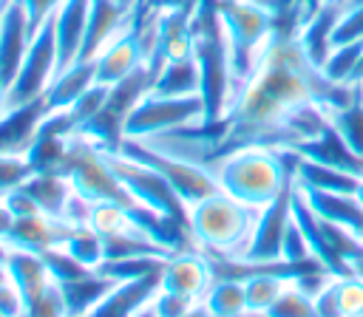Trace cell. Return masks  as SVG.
Instances as JSON below:
<instances>
[{"instance_id":"cell-25","label":"cell","mask_w":363,"mask_h":317,"mask_svg":"<svg viewBox=\"0 0 363 317\" xmlns=\"http://www.w3.org/2000/svg\"><path fill=\"white\" fill-rule=\"evenodd\" d=\"M116 280H111V277H105L102 272H96V269H91L88 275H82V277H77V280H71V283H57L60 286V292H62V297H65V309H68V317H85L108 292H111V286H113Z\"/></svg>"},{"instance_id":"cell-52","label":"cell","mask_w":363,"mask_h":317,"mask_svg":"<svg viewBox=\"0 0 363 317\" xmlns=\"http://www.w3.org/2000/svg\"><path fill=\"white\" fill-rule=\"evenodd\" d=\"M116 3H119L122 8H133V6H136V0H116Z\"/></svg>"},{"instance_id":"cell-12","label":"cell","mask_w":363,"mask_h":317,"mask_svg":"<svg viewBox=\"0 0 363 317\" xmlns=\"http://www.w3.org/2000/svg\"><path fill=\"white\" fill-rule=\"evenodd\" d=\"M94 68H96V82L108 85V88L122 82L133 71L145 68V51H142V42H139V28H136L133 8L128 11V23L116 31V37L108 40L105 48L94 57Z\"/></svg>"},{"instance_id":"cell-28","label":"cell","mask_w":363,"mask_h":317,"mask_svg":"<svg viewBox=\"0 0 363 317\" xmlns=\"http://www.w3.org/2000/svg\"><path fill=\"white\" fill-rule=\"evenodd\" d=\"M329 125L343 139V144L363 158V82L354 85V93L343 108L329 113Z\"/></svg>"},{"instance_id":"cell-48","label":"cell","mask_w":363,"mask_h":317,"mask_svg":"<svg viewBox=\"0 0 363 317\" xmlns=\"http://www.w3.org/2000/svg\"><path fill=\"white\" fill-rule=\"evenodd\" d=\"M6 91H9V88H6V82L0 79V116H3V113H6V108H9V99H6Z\"/></svg>"},{"instance_id":"cell-10","label":"cell","mask_w":363,"mask_h":317,"mask_svg":"<svg viewBox=\"0 0 363 317\" xmlns=\"http://www.w3.org/2000/svg\"><path fill=\"white\" fill-rule=\"evenodd\" d=\"M54 74H57V34H54V17H51L28 40V48L17 68V76L11 79V85L6 91L9 108L40 99L45 93V88L51 85Z\"/></svg>"},{"instance_id":"cell-7","label":"cell","mask_w":363,"mask_h":317,"mask_svg":"<svg viewBox=\"0 0 363 317\" xmlns=\"http://www.w3.org/2000/svg\"><path fill=\"white\" fill-rule=\"evenodd\" d=\"M119 153H125V156H130V158H136V161L153 167V170L176 190V195L184 201L187 209H190L196 201H201V198L213 195L216 190H221V187H218V178H216V173H213L210 167H204V164H199V161H190V158H184V156L159 150V147H153V144H147V142L122 139Z\"/></svg>"},{"instance_id":"cell-13","label":"cell","mask_w":363,"mask_h":317,"mask_svg":"<svg viewBox=\"0 0 363 317\" xmlns=\"http://www.w3.org/2000/svg\"><path fill=\"white\" fill-rule=\"evenodd\" d=\"M213 283V269H210V258L204 252H176L173 258L164 260L162 275H159V289L162 292H176L193 300H201L207 286Z\"/></svg>"},{"instance_id":"cell-53","label":"cell","mask_w":363,"mask_h":317,"mask_svg":"<svg viewBox=\"0 0 363 317\" xmlns=\"http://www.w3.org/2000/svg\"><path fill=\"white\" fill-rule=\"evenodd\" d=\"M6 252H9V246H6L3 241H0V258H3V260H6Z\"/></svg>"},{"instance_id":"cell-14","label":"cell","mask_w":363,"mask_h":317,"mask_svg":"<svg viewBox=\"0 0 363 317\" xmlns=\"http://www.w3.org/2000/svg\"><path fill=\"white\" fill-rule=\"evenodd\" d=\"M31 34L34 31L28 25V17H26V8L20 6V0H3V8H0V79L6 82V88L17 76V68L26 57Z\"/></svg>"},{"instance_id":"cell-50","label":"cell","mask_w":363,"mask_h":317,"mask_svg":"<svg viewBox=\"0 0 363 317\" xmlns=\"http://www.w3.org/2000/svg\"><path fill=\"white\" fill-rule=\"evenodd\" d=\"M9 280V269H6V260L0 258V283H6Z\"/></svg>"},{"instance_id":"cell-56","label":"cell","mask_w":363,"mask_h":317,"mask_svg":"<svg viewBox=\"0 0 363 317\" xmlns=\"http://www.w3.org/2000/svg\"><path fill=\"white\" fill-rule=\"evenodd\" d=\"M301 3H306V0H301Z\"/></svg>"},{"instance_id":"cell-31","label":"cell","mask_w":363,"mask_h":317,"mask_svg":"<svg viewBox=\"0 0 363 317\" xmlns=\"http://www.w3.org/2000/svg\"><path fill=\"white\" fill-rule=\"evenodd\" d=\"M167 258H159V255H133V258H111V260H102L96 266V272H102L105 277L111 280H136V277H147V275H156L162 272Z\"/></svg>"},{"instance_id":"cell-2","label":"cell","mask_w":363,"mask_h":317,"mask_svg":"<svg viewBox=\"0 0 363 317\" xmlns=\"http://www.w3.org/2000/svg\"><path fill=\"white\" fill-rule=\"evenodd\" d=\"M295 158L298 153L289 147L250 144L227 153L210 170L227 195L252 209H264L295 178Z\"/></svg>"},{"instance_id":"cell-11","label":"cell","mask_w":363,"mask_h":317,"mask_svg":"<svg viewBox=\"0 0 363 317\" xmlns=\"http://www.w3.org/2000/svg\"><path fill=\"white\" fill-rule=\"evenodd\" d=\"M292 195H295V178L278 192L275 201H269L264 209H258V218L252 224V232L235 260L244 263H272L281 260L284 232L292 221Z\"/></svg>"},{"instance_id":"cell-36","label":"cell","mask_w":363,"mask_h":317,"mask_svg":"<svg viewBox=\"0 0 363 317\" xmlns=\"http://www.w3.org/2000/svg\"><path fill=\"white\" fill-rule=\"evenodd\" d=\"M335 297L340 317H363V277L357 272L335 277Z\"/></svg>"},{"instance_id":"cell-9","label":"cell","mask_w":363,"mask_h":317,"mask_svg":"<svg viewBox=\"0 0 363 317\" xmlns=\"http://www.w3.org/2000/svg\"><path fill=\"white\" fill-rule=\"evenodd\" d=\"M105 158L111 164V170L116 173L119 184L128 190V195L142 204V207H150V209H159L164 215H173L179 221L187 224V207L184 201L176 195V190L147 164L119 153V150H105Z\"/></svg>"},{"instance_id":"cell-51","label":"cell","mask_w":363,"mask_h":317,"mask_svg":"<svg viewBox=\"0 0 363 317\" xmlns=\"http://www.w3.org/2000/svg\"><path fill=\"white\" fill-rule=\"evenodd\" d=\"M354 82H363V54H360V62H357V71H354Z\"/></svg>"},{"instance_id":"cell-6","label":"cell","mask_w":363,"mask_h":317,"mask_svg":"<svg viewBox=\"0 0 363 317\" xmlns=\"http://www.w3.org/2000/svg\"><path fill=\"white\" fill-rule=\"evenodd\" d=\"M57 173H62L71 184V190L79 198H85L88 204H99V201H116V204H128V207L136 204L128 195V190L119 184L116 173L111 170L105 150L77 133L71 136L68 153Z\"/></svg>"},{"instance_id":"cell-34","label":"cell","mask_w":363,"mask_h":317,"mask_svg":"<svg viewBox=\"0 0 363 317\" xmlns=\"http://www.w3.org/2000/svg\"><path fill=\"white\" fill-rule=\"evenodd\" d=\"M267 317H318L315 297L306 294L295 280H286L284 292H281L278 300L269 306Z\"/></svg>"},{"instance_id":"cell-45","label":"cell","mask_w":363,"mask_h":317,"mask_svg":"<svg viewBox=\"0 0 363 317\" xmlns=\"http://www.w3.org/2000/svg\"><path fill=\"white\" fill-rule=\"evenodd\" d=\"M11 226H14V215H11V209L3 204V198H0V241L6 243V235L11 232Z\"/></svg>"},{"instance_id":"cell-49","label":"cell","mask_w":363,"mask_h":317,"mask_svg":"<svg viewBox=\"0 0 363 317\" xmlns=\"http://www.w3.org/2000/svg\"><path fill=\"white\" fill-rule=\"evenodd\" d=\"M354 198L360 201V207H363V175L357 178V187H354Z\"/></svg>"},{"instance_id":"cell-20","label":"cell","mask_w":363,"mask_h":317,"mask_svg":"<svg viewBox=\"0 0 363 317\" xmlns=\"http://www.w3.org/2000/svg\"><path fill=\"white\" fill-rule=\"evenodd\" d=\"M289 150H295L301 158L320 161V164H326V167H337V170L363 175V158L354 156V153L343 144V139L332 130V125H326L318 136H312V139H306V142H298V144L289 147Z\"/></svg>"},{"instance_id":"cell-15","label":"cell","mask_w":363,"mask_h":317,"mask_svg":"<svg viewBox=\"0 0 363 317\" xmlns=\"http://www.w3.org/2000/svg\"><path fill=\"white\" fill-rule=\"evenodd\" d=\"M68 229H71L68 221H62L57 215H45V212H37L28 218H14V226L6 235V246L40 255L51 246H60L65 241Z\"/></svg>"},{"instance_id":"cell-18","label":"cell","mask_w":363,"mask_h":317,"mask_svg":"<svg viewBox=\"0 0 363 317\" xmlns=\"http://www.w3.org/2000/svg\"><path fill=\"white\" fill-rule=\"evenodd\" d=\"M298 192L303 195V201L312 207V212L329 224H337L343 229H349L352 235H363V207L354 195L349 192H326V190H309L295 184Z\"/></svg>"},{"instance_id":"cell-35","label":"cell","mask_w":363,"mask_h":317,"mask_svg":"<svg viewBox=\"0 0 363 317\" xmlns=\"http://www.w3.org/2000/svg\"><path fill=\"white\" fill-rule=\"evenodd\" d=\"M40 258H43V263H45V269H48V277L54 280V283H71V280H77V277H82V275H88L91 269L85 266V263H79L65 246H51V249H45V252H40Z\"/></svg>"},{"instance_id":"cell-3","label":"cell","mask_w":363,"mask_h":317,"mask_svg":"<svg viewBox=\"0 0 363 317\" xmlns=\"http://www.w3.org/2000/svg\"><path fill=\"white\" fill-rule=\"evenodd\" d=\"M190 31H193V59L199 65V96L204 105L201 122H218L233 99L235 76H233V62H230L216 0L196 3Z\"/></svg>"},{"instance_id":"cell-27","label":"cell","mask_w":363,"mask_h":317,"mask_svg":"<svg viewBox=\"0 0 363 317\" xmlns=\"http://www.w3.org/2000/svg\"><path fill=\"white\" fill-rule=\"evenodd\" d=\"M354 173L337 170V167H326L320 161H309V158H295V184L309 187V190H326V192H349L354 195L357 187Z\"/></svg>"},{"instance_id":"cell-30","label":"cell","mask_w":363,"mask_h":317,"mask_svg":"<svg viewBox=\"0 0 363 317\" xmlns=\"http://www.w3.org/2000/svg\"><path fill=\"white\" fill-rule=\"evenodd\" d=\"M289 277L284 275H275V272H255V275H247L241 283H244V297H247V311H261L267 314L269 306L278 300V294L284 292Z\"/></svg>"},{"instance_id":"cell-23","label":"cell","mask_w":363,"mask_h":317,"mask_svg":"<svg viewBox=\"0 0 363 317\" xmlns=\"http://www.w3.org/2000/svg\"><path fill=\"white\" fill-rule=\"evenodd\" d=\"M6 269H9V280L14 283V289L20 292V297L26 300V309H28V306L45 292V286L51 283L43 258L34 255V252L9 249V252H6Z\"/></svg>"},{"instance_id":"cell-54","label":"cell","mask_w":363,"mask_h":317,"mask_svg":"<svg viewBox=\"0 0 363 317\" xmlns=\"http://www.w3.org/2000/svg\"><path fill=\"white\" fill-rule=\"evenodd\" d=\"M0 8H3V0H0Z\"/></svg>"},{"instance_id":"cell-24","label":"cell","mask_w":363,"mask_h":317,"mask_svg":"<svg viewBox=\"0 0 363 317\" xmlns=\"http://www.w3.org/2000/svg\"><path fill=\"white\" fill-rule=\"evenodd\" d=\"M23 190L31 192V198L40 204V209L45 215H57V218H62V209H65V204H68V198L74 192L68 178L62 173H57V170H37V173H31L26 178V184H23Z\"/></svg>"},{"instance_id":"cell-8","label":"cell","mask_w":363,"mask_h":317,"mask_svg":"<svg viewBox=\"0 0 363 317\" xmlns=\"http://www.w3.org/2000/svg\"><path fill=\"white\" fill-rule=\"evenodd\" d=\"M204 119L201 96H162L147 91L125 119V139H156Z\"/></svg>"},{"instance_id":"cell-21","label":"cell","mask_w":363,"mask_h":317,"mask_svg":"<svg viewBox=\"0 0 363 317\" xmlns=\"http://www.w3.org/2000/svg\"><path fill=\"white\" fill-rule=\"evenodd\" d=\"M128 11L130 8H122L116 0H91L79 59H94L105 48V42L113 40L116 31L128 23Z\"/></svg>"},{"instance_id":"cell-38","label":"cell","mask_w":363,"mask_h":317,"mask_svg":"<svg viewBox=\"0 0 363 317\" xmlns=\"http://www.w3.org/2000/svg\"><path fill=\"white\" fill-rule=\"evenodd\" d=\"M31 173L34 170H31L26 153H0V198L11 190L23 187Z\"/></svg>"},{"instance_id":"cell-17","label":"cell","mask_w":363,"mask_h":317,"mask_svg":"<svg viewBox=\"0 0 363 317\" xmlns=\"http://www.w3.org/2000/svg\"><path fill=\"white\" fill-rule=\"evenodd\" d=\"M159 275L162 272L147 275V277H136V280H119V283H113L111 292L85 317H133L159 292Z\"/></svg>"},{"instance_id":"cell-44","label":"cell","mask_w":363,"mask_h":317,"mask_svg":"<svg viewBox=\"0 0 363 317\" xmlns=\"http://www.w3.org/2000/svg\"><path fill=\"white\" fill-rule=\"evenodd\" d=\"M0 314L3 317H23L26 314V300L20 297V292L14 289L11 280L0 283Z\"/></svg>"},{"instance_id":"cell-22","label":"cell","mask_w":363,"mask_h":317,"mask_svg":"<svg viewBox=\"0 0 363 317\" xmlns=\"http://www.w3.org/2000/svg\"><path fill=\"white\" fill-rule=\"evenodd\" d=\"M94 82H96L94 59H77L68 68L54 74L51 85L43 93V102H45L48 110H68Z\"/></svg>"},{"instance_id":"cell-32","label":"cell","mask_w":363,"mask_h":317,"mask_svg":"<svg viewBox=\"0 0 363 317\" xmlns=\"http://www.w3.org/2000/svg\"><path fill=\"white\" fill-rule=\"evenodd\" d=\"M65 246L79 263H85L88 269H96L102 260H105V246H102V238L88 226V224H71L65 241L60 243Z\"/></svg>"},{"instance_id":"cell-42","label":"cell","mask_w":363,"mask_h":317,"mask_svg":"<svg viewBox=\"0 0 363 317\" xmlns=\"http://www.w3.org/2000/svg\"><path fill=\"white\" fill-rule=\"evenodd\" d=\"M3 204L11 209V215H14V218H28V215L43 212V209H40V204L31 198V192H26L23 187H17V190L6 192V195H3Z\"/></svg>"},{"instance_id":"cell-4","label":"cell","mask_w":363,"mask_h":317,"mask_svg":"<svg viewBox=\"0 0 363 317\" xmlns=\"http://www.w3.org/2000/svg\"><path fill=\"white\" fill-rule=\"evenodd\" d=\"M255 218L258 209L241 204L224 190H216L213 195L196 201L187 209L193 246L207 258H238L252 232Z\"/></svg>"},{"instance_id":"cell-55","label":"cell","mask_w":363,"mask_h":317,"mask_svg":"<svg viewBox=\"0 0 363 317\" xmlns=\"http://www.w3.org/2000/svg\"><path fill=\"white\" fill-rule=\"evenodd\" d=\"M23 317H28V314H23Z\"/></svg>"},{"instance_id":"cell-39","label":"cell","mask_w":363,"mask_h":317,"mask_svg":"<svg viewBox=\"0 0 363 317\" xmlns=\"http://www.w3.org/2000/svg\"><path fill=\"white\" fill-rule=\"evenodd\" d=\"M28 317H68V309H65V297L60 292V286L51 280L45 286V292L26 309Z\"/></svg>"},{"instance_id":"cell-5","label":"cell","mask_w":363,"mask_h":317,"mask_svg":"<svg viewBox=\"0 0 363 317\" xmlns=\"http://www.w3.org/2000/svg\"><path fill=\"white\" fill-rule=\"evenodd\" d=\"M221 31L227 40L235 85L250 74L261 45L275 28V17L255 0H216Z\"/></svg>"},{"instance_id":"cell-29","label":"cell","mask_w":363,"mask_h":317,"mask_svg":"<svg viewBox=\"0 0 363 317\" xmlns=\"http://www.w3.org/2000/svg\"><path fill=\"white\" fill-rule=\"evenodd\" d=\"M204 309L210 317H241L247 311V297H244V283L233 277H216L204 297Z\"/></svg>"},{"instance_id":"cell-26","label":"cell","mask_w":363,"mask_h":317,"mask_svg":"<svg viewBox=\"0 0 363 317\" xmlns=\"http://www.w3.org/2000/svg\"><path fill=\"white\" fill-rule=\"evenodd\" d=\"M150 91L162 93V96H196L199 93V65H196V59L187 57V59L162 62L153 71Z\"/></svg>"},{"instance_id":"cell-19","label":"cell","mask_w":363,"mask_h":317,"mask_svg":"<svg viewBox=\"0 0 363 317\" xmlns=\"http://www.w3.org/2000/svg\"><path fill=\"white\" fill-rule=\"evenodd\" d=\"M45 113L48 108L43 96L6 108V113L0 116V153H26Z\"/></svg>"},{"instance_id":"cell-46","label":"cell","mask_w":363,"mask_h":317,"mask_svg":"<svg viewBox=\"0 0 363 317\" xmlns=\"http://www.w3.org/2000/svg\"><path fill=\"white\" fill-rule=\"evenodd\" d=\"M184 317H210V314H207V309H204V303L199 300V303H196V306H193V309H190V311H187Z\"/></svg>"},{"instance_id":"cell-41","label":"cell","mask_w":363,"mask_h":317,"mask_svg":"<svg viewBox=\"0 0 363 317\" xmlns=\"http://www.w3.org/2000/svg\"><path fill=\"white\" fill-rule=\"evenodd\" d=\"M153 311H156V317H184L199 300H193V297H184V294H176V292H156L153 294Z\"/></svg>"},{"instance_id":"cell-43","label":"cell","mask_w":363,"mask_h":317,"mask_svg":"<svg viewBox=\"0 0 363 317\" xmlns=\"http://www.w3.org/2000/svg\"><path fill=\"white\" fill-rule=\"evenodd\" d=\"M60 3H62V0H20V6L26 8V17H28L31 31H37L45 20H51Z\"/></svg>"},{"instance_id":"cell-1","label":"cell","mask_w":363,"mask_h":317,"mask_svg":"<svg viewBox=\"0 0 363 317\" xmlns=\"http://www.w3.org/2000/svg\"><path fill=\"white\" fill-rule=\"evenodd\" d=\"M306 8L275 17V28L261 45L250 74L235 85L221 116L224 136L216 144L207 167L238 147H295L318 136L329 125V113L343 108L354 85L332 82L320 65L309 59L298 40V25Z\"/></svg>"},{"instance_id":"cell-40","label":"cell","mask_w":363,"mask_h":317,"mask_svg":"<svg viewBox=\"0 0 363 317\" xmlns=\"http://www.w3.org/2000/svg\"><path fill=\"white\" fill-rule=\"evenodd\" d=\"M281 260H289V263H306V260H315L309 246H306V238L301 232V226L295 224V218L289 221L286 232H284V246H281Z\"/></svg>"},{"instance_id":"cell-47","label":"cell","mask_w":363,"mask_h":317,"mask_svg":"<svg viewBox=\"0 0 363 317\" xmlns=\"http://www.w3.org/2000/svg\"><path fill=\"white\" fill-rule=\"evenodd\" d=\"M326 3H346V0H306V3H303V8H306V11H312V8L326 6ZM306 11H303V14H306Z\"/></svg>"},{"instance_id":"cell-16","label":"cell","mask_w":363,"mask_h":317,"mask_svg":"<svg viewBox=\"0 0 363 317\" xmlns=\"http://www.w3.org/2000/svg\"><path fill=\"white\" fill-rule=\"evenodd\" d=\"M91 0H62L54 11V34H57V71L68 68L82 54L85 25H88Z\"/></svg>"},{"instance_id":"cell-33","label":"cell","mask_w":363,"mask_h":317,"mask_svg":"<svg viewBox=\"0 0 363 317\" xmlns=\"http://www.w3.org/2000/svg\"><path fill=\"white\" fill-rule=\"evenodd\" d=\"M360 54H363V40L357 42H343V45H332L320 71L326 79L332 82H343V85H352L354 82V71H357V62H360Z\"/></svg>"},{"instance_id":"cell-37","label":"cell","mask_w":363,"mask_h":317,"mask_svg":"<svg viewBox=\"0 0 363 317\" xmlns=\"http://www.w3.org/2000/svg\"><path fill=\"white\" fill-rule=\"evenodd\" d=\"M108 85H99V82H94L65 113H68V119H71V125H74V130H79L85 122H91L99 110H102V105H105V99H108Z\"/></svg>"}]
</instances>
